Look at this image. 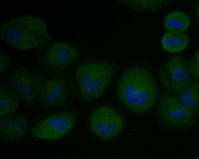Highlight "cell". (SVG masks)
Wrapping results in <instances>:
<instances>
[{
    "label": "cell",
    "mask_w": 199,
    "mask_h": 159,
    "mask_svg": "<svg viewBox=\"0 0 199 159\" xmlns=\"http://www.w3.org/2000/svg\"><path fill=\"white\" fill-rule=\"evenodd\" d=\"M46 80L40 73L30 69L21 68L9 76V83L26 105L31 106L38 100Z\"/></svg>",
    "instance_id": "52a82bcc"
},
{
    "label": "cell",
    "mask_w": 199,
    "mask_h": 159,
    "mask_svg": "<svg viewBox=\"0 0 199 159\" xmlns=\"http://www.w3.org/2000/svg\"><path fill=\"white\" fill-rule=\"evenodd\" d=\"M124 122L122 116L111 108L103 105L96 109L90 119V125L93 132L105 140L112 139L122 131Z\"/></svg>",
    "instance_id": "30bf717a"
},
{
    "label": "cell",
    "mask_w": 199,
    "mask_h": 159,
    "mask_svg": "<svg viewBox=\"0 0 199 159\" xmlns=\"http://www.w3.org/2000/svg\"><path fill=\"white\" fill-rule=\"evenodd\" d=\"M126 3L130 7L140 10H156L160 9L168 4L166 0H129Z\"/></svg>",
    "instance_id": "2e32d148"
},
{
    "label": "cell",
    "mask_w": 199,
    "mask_h": 159,
    "mask_svg": "<svg viewBox=\"0 0 199 159\" xmlns=\"http://www.w3.org/2000/svg\"><path fill=\"white\" fill-rule=\"evenodd\" d=\"M113 72L112 66L105 62L85 63L78 66L75 70L74 77L82 100L90 102L101 96Z\"/></svg>",
    "instance_id": "3957f363"
},
{
    "label": "cell",
    "mask_w": 199,
    "mask_h": 159,
    "mask_svg": "<svg viewBox=\"0 0 199 159\" xmlns=\"http://www.w3.org/2000/svg\"><path fill=\"white\" fill-rule=\"evenodd\" d=\"M176 97L184 106L197 116L199 110V83L191 81L177 94Z\"/></svg>",
    "instance_id": "7c38bea8"
},
{
    "label": "cell",
    "mask_w": 199,
    "mask_h": 159,
    "mask_svg": "<svg viewBox=\"0 0 199 159\" xmlns=\"http://www.w3.org/2000/svg\"><path fill=\"white\" fill-rule=\"evenodd\" d=\"M13 115L0 116V135L5 140L12 141L13 129Z\"/></svg>",
    "instance_id": "e0dca14e"
},
{
    "label": "cell",
    "mask_w": 199,
    "mask_h": 159,
    "mask_svg": "<svg viewBox=\"0 0 199 159\" xmlns=\"http://www.w3.org/2000/svg\"><path fill=\"white\" fill-rule=\"evenodd\" d=\"M159 89L154 78L148 71L137 67L130 68L121 76L116 92L127 108L137 113L151 110L156 102Z\"/></svg>",
    "instance_id": "6da1fadb"
},
{
    "label": "cell",
    "mask_w": 199,
    "mask_h": 159,
    "mask_svg": "<svg viewBox=\"0 0 199 159\" xmlns=\"http://www.w3.org/2000/svg\"><path fill=\"white\" fill-rule=\"evenodd\" d=\"M76 114L67 110L46 117L35 123L31 130L32 138L57 140L67 134L74 126Z\"/></svg>",
    "instance_id": "ba28073f"
},
{
    "label": "cell",
    "mask_w": 199,
    "mask_h": 159,
    "mask_svg": "<svg viewBox=\"0 0 199 159\" xmlns=\"http://www.w3.org/2000/svg\"><path fill=\"white\" fill-rule=\"evenodd\" d=\"M158 76L160 83L170 94H177L192 81L187 62L180 56L169 59Z\"/></svg>",
    "instance_id": "9c48e42d"
},
{
    "label": "cell",
    "mask_w": 199,
    "mask_h": 159,
    "mask_svg": "<svg viewBox=\"0 0 199 159\" xmlns=\"http://www.w3.org/2000/svg\"><path fill=\"white\" fill-rule=\"evenodd\" d=\"M78 92L74 76L65 73L46 80L37 100L43 106L62 107L75 99Z\"/></svg>",
    "instance_id": "8992f818"
},
{
    "label": "cell",
    "mask_w": 199,
    "mask_h": 159,
    "mask_svg": "<svg viewBox=\"0 0 199 159\" xmlns=\"http://www.w3.org/2000/svg\"><path fill=\"white\" fill-rule=\"evenodd\" d=\"M189 36L183 32H169L165 33L162 40V44L166 51L171 53L181 52L188 46Z\"/></svg>",
    "instance_id": "4fadbf2b"
},
{
    "label": "cell",
    "mask_w": 199,
    "mask_h": 159,
    "mask_svg": "<svg viewBox=\"0 0 199 159\" xmlns=\"http://www.w3.org/2000/svg\"><path fill=\"white\" fill-rule=\"evenodd\" d=\"M13 129L12 141L24 138L27 133L28 126L27 117L24 113L13 114Z\"/></svg>",
    "instance_id": "9a60e30c"
},
{
    "label": "cell",
    "mask_w": 199,
    "mask_h": 159,
    "mask_svg": "<svg viewBox=\"0 0 199 159\" xmlns=\"http://www.w3.org/2000/svg\"><path fill=\"white\" fill-rule=\"evenodd\" d=\"M0 36L8 45L22 50L39 46L52 39L44 21L30 16L16 17L2 23Z\"/></svg>",
    "instance_id": "7a4b0ae2"
},
{
    "label": "cell",
    "mask_w": 199,
    "mask_h": 159,
    "mask_svg": "<svg viewBox=\"0 0 199 159\" xmlns=\"http://www.w3.org/2000/svg\"><path fill=\"white\" fill-rule=\"evenodd\" d=\"M11 64V59L7 56L1 54L0 56V72L2 73L7 69Z\"/></svg>",
    "instance_id": "d6986e66"
},
{
    "label": "cell",
    "mask_w": 199,
    "mask_h": 159,
    "mask_svg": "<svg viewBox=\"0 0 199 159\" xmlns=\"http://www.w3.org/2000/svg\"><path fill=\"white\" fill-rule=\"evenodd\" d=\"M161 126L173 132H182L192 128L197 116L182 105L176 97L164 93L158 102L156 111Z\"/></svg>",
    "instance_id": "5b68a950"
},
{
    "label": "cell",
    "mask_w": 199,
    "mask_h": 159,
    "mask_svg": "<svg viewBox=\"0 0 199 159\" xmlns=\"http://www.w3.org/2000/svg\"><path fill=\"white\" fill-rule=\"evenodd\" d=\"M21 101L9 83H0V116L13 114L18 109Z\"/></svg>",
    "instance_id": "8fae6325"
},
{
    "label": "cell",
    "mask_w": 199,
    "mask_h": 159,
    "mask_svg": "<svg viewBox=\"0 0 199 159\" xmlns=\"http://www.w3.org/2000/svg\"><path fill=\"white\" fill-rule=\"evenodd\" d=\"M79 54L78 50L70 44L50 41L39 46L36 52L37 63L42 72L52 77L65 73Z\"/></svg>",
    "instance_id": "277c9868"
},
{
    "label": "cell",
    "mask_w": 199,
    "mask_h": 159,
    "mask_svg": "<svg viewBox=\"0 0 199 159\" xmlns=\"http://www.w3.org/2000/svg\"><path fill=\"white\" fill-rule=\"evenodd\" d=\"M188 16L182 11H177L169 14L164 20V26L169 32H183L190 24Z\"/></svg>",
    "instance_id": "5bb4252c"
},
{
    "label": "cell",
    "mask_w": 199,
    "mask_h": 159,
    "mask_svg": "<svg viewBox=\"0 0 199 159\" xmlns=\"http://www.w3.org/2000/svg\"><path fill=\"white\" fill-rule=\"evenodd\" d=\"M189 68L190 73L194 78L198 79L199 78V52L197 51L192 58Z\"/></svg>",
    "instance_id": "ac0fdd59"
}]
</instances>
